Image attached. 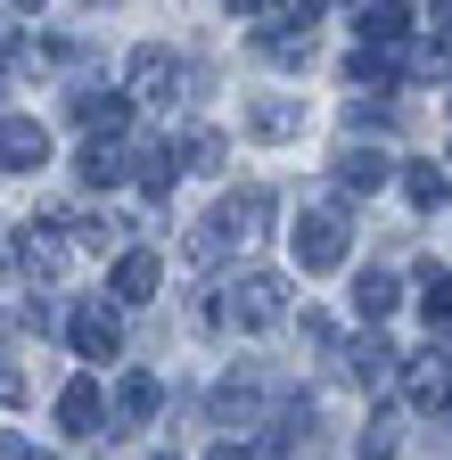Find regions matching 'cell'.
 I'll use <instances>...</instances> for the list:
<instances>
[{"label": "cell", "mask_w": 452, "mask_h": 460, "mask_svg": "<svg viewBox=\"0 0 452 460\" xmlns=\"http://www.w3.org/2000/svg\"><path fill=\"white\" fill-rule=\"evenodd\" d=\"M346 239H354V230H346V206H337V198H313L297 214V230H288V247H297L305 271H337V263H346Z\"/></svg>", "instance_id": "1"}, {"label": "cell", "mask_w": 452, "mask_h": 460, "mask_svg": "<svg viewBox=\"0 0 452 460\" xmlns=\"http://www.w3.org/2000/svg\"><path fill=\"white\" fill-rule=\"evenodd\" d=\"M222 313H231L239 329H271L279 313H288V279L279 271H239L231 288H222Z\"/></svg>", "instance_id": "2"}, {"label": "cell", "mask_w": 452, "mask_h": 460, "mask_svg": "<svg viewBox=\"0 0 452 460\" xmlns=\"http://www.w3.org/2000/svg\"><path fill=\"white\" fill-rule=\"evenodd\" d=\"M182 83H190V66H182L173 49H156V41H148V49L132 58V83H124V99H132V107H173V99H182Z\"/></svg>", "instance_id": "3"}, {"label": "cell", "mask_w": 452, "mask_h": 460, "mask_svg": "<svg viewBox=\"0 0 452 460\" xmlns=\"http://www.w3.org/2000/svg\"><path fill=\"white\" fill-rule=\"evenodd\" d=\"M41 164H49L41 115H0V172H41Z\"/></svg>", "instance_id": "4"}, {"label": "cell", "mask_w": 452, "mask_h": 460, "mask_svg": "<svg viewBox=\"0 0 452 460\" xmlns=\"http://www.w3.org/2000/svg\"><path fill=\"white\" fill-rule=\"evenodd\" d=\"M17 255H25V271H41V279H58V271L75 263V239H66V222H25V239H17Z\"/></svg>", "instance_id": "5"}, {"label": "cell", "mask_w": 452, "mask_h": 460, "mask_svg": "<svg viewBox=\"0 0 452 460\" xmlns=\"http://www.w3.org/2000/svg\"><path fill=\"white\" fill-rule=\"evenodd\" d=\"M354 25H362V49H403L412 41V0H362Z\"/></svg>", "instance_id": "6"}, {"label": "cell", "mask_w": 452, "mask_h": 460, "mask_svg": "<svg viewBox=\"0 0 452 460\" xmlns=\"http://www.w3.org/2000/svg\"><path fill=\"white\" fill-rule=\"evenodd\" d=\"M99 420H107L99 378H91V370H83V378H66V386H58V428H66V436H99Z\"/></svg>", "instance_id": "7"}, {"label": "cell", "mask_w": 452, "mask_h": 460, "mask_svg": "<svg viewBox=\"0 0 452 460\" xmlns=\"http://www.w3.org/2000/svg\"><path fill=\"white\" fill-rule=\"evenodd\" d=\"M116 345H124L116 313H107V305H75V354L83 362H116Z\"/></svg>", "instance_id": "8"}, {"label": "cell", "mask_w": 452, "mask_h": 460, "mask_svg": "<svg viewBox=\"0 0 452 460\" xmlns=\"http://www.w3.org/2000/svg\"><path fill=\"white\" fill-rule=\"evenodd\" d=\"M214 222H222V230H231V247H247V239H255V230L271 222V190L255 181V190H239V198H222V214H214Z\"/></svg>", "instance_id": "9"}, {"label": "cell", "mask_w": 452, "mask_h": 460, "mask_svg": "<svg viewBox=\"0 0 452 460\" xmlns=\"http://www.w3.org/2000/svg\"><path fill=\"white\" fill-rule=\"evenodd\" d=\"M386 172H394L386 148H362V140L337 148V181H346V190H386Z\"/></svg>", "instance_id": "10"}, {"label": "cell", "mask_w": 452, "mask_h": 460, "mask_svg": "<svg viewBox=\"0 0 452 460\" xmlns=\"http://www.w3.org/2000/svg\"><path fill=\"white\" fill-rule=\"evenodd\" d=\"M83 181H91V190H124V181H132V156L116 148V132H107V140L91 132V148H83Z\"/></svg>", "instance_id": "11"}, {"label": "cell", "mask_w": 452, "mask_h": 460, "mask_svg": "<svg viewBox=\"0 0 452 460\" xmlns=\"http://www.w3.org/2000/svg\"><path fill=\"white\" fill-rule=\"evenodd\" d=\"M297 124H305V99H279V91H271V99L247 107V140H288Z\"/></svg>", "instance_id": "12"}, {"label": "cell", "mask_w": 452, "mask_h": 460, "mask_svg": "<svg viewBox=\"0 0 452 460\" xmlns=\"http://www.w3.org/2000/svg\"><path fill=\"white\" fill-rule=\"evenodd\" d=\"M255 49L271 58V66H313V33H305V25H279V17H263Z\"/></svg>", "instance_id": "13"}, {"label": "cell", "mask_w": 452, "mask_h": 460, "mask_svg": "<svg viewBox=\"0 0 452 460\" xmlns=\"http://www.w3.org/2000/svg\"><path fill=\"white\" fill-rule=\"evenodd\" d=\"M156 402H164V386H156L148 370H132V378L116 386V428H148V420H156Z\"/></svg>", "instance_id": "14"}, {"label": "cell", "mask_w": 452, "mask_h": 460, "mask_svg": "<svg viewBox=\"0 0 452 460\" xmlns=\"http://www.w3.org/2000/svg\"><path fill=\"white\" fill-rule=\"evenodd\" d=\"M75 124H91V132H124V124H132V99H124V91H75Z\"/></svg>", "instance_id": "15"}, {"label": "cell", "mask_w": 452, "mask_h": 460, "mask_svg": "<svg viewBox=\"0 0 452 460\" xmlns=\"http://www.w3.org/2000/svg\"><path fill=\"white\" fill-rule=\"evenodd\" d=\"M412 394L428 402V411H436V402H452V354H444V345H428V354L412 362Z\"/></svg>", "instance_id": "16"}, {"label": "cell", "mask_w": 452, "mask_h": 460, "mask_svg": "<svg viewBox=\"0 0 452 460\" xmlns=\"http://www.w3.org/2000/svg\"><path fill=\"white\" fill-rule=\"evenodd\" d=\"M116 296H124V305H148V296H156V255H148V247L116 255Z\"/></svg>", "instance_id": "17"}, {"label": "cell", "mask_w": 452, "mask_h": 460, "mask_svg": "<svg viewBox=\"0 0 452 460\" xmlns=\"http://www.w3.org/2000/svg\"><path fill=\"white\" fill-rule=\"evenodd\" d=\"M403 198H412L420 214H436V206L452 198V172H436V164H403Z\"/></svg>", "instance_id": "18"}, {"label": "cell", "mask_w": 452, "mask_h": 460, "mask_svg": "<svg viewBox=\"0 0 452 460\" xmlns=\"http://www.w3.org/2000/svg\"><path fill=\"white\" fill-rule=\"evenodd\" d=\"M255 411H263V394H255V386H239V378H222V386H214V420H222V428H247Z\"/></svg>", "instance_id": "19"}, {"label": "cell", "mask_w": 452, "mask_h": 460, "mask_svg": "<svg viewBox=\"0 0 452 460\" xmlns=\"http://www.w3.org/2000/svg\"><path fill=\"white\" fill-rule=\"evenodd\" d=\"M354 313H362V321H386V313H394V271H362V279H354Z\"/></svg>", "instance_id": "20"}, {"label": "cell", "mask_w": 452, "mask_h": 460, "mask_svg": "<svg viewBox=\"0 0 452 460\" xmlns=\"http://www.w3.org/2000/svg\"><path fill=\"white\" fill-rule=\"evenodd\" d=\"M394 362H403V354H394V345H378V337L354 345V378H362V386H394Z\"/></svg>", "instance_id": "21"}, {"label": "cell", "mask_w": 452, "mask_h": 460, "mask_svg": "<svg viewBox=\"0 0 452 460\" xmlns=\"http://www.w3.org/2000/svg\"><path fill=\"white\" fill-rule=\"evenodd\" d=\"M420 313L428 329H452V271H420Z\"/></svg>", "instance_id": "22"}, {"label": "cell", "mask_w": 452, "mask_h": 460, "mask_svg": "<svg viewBox=\"0 0 452 460\" xmlns=\"http://www.w3.org/2000/svg\"><path fill=\"white\" fill-rule=\"evenodd\" d=\"M173 156H190V172H214L222 164V132H182V140H164Z\"/></svg>", "instance_id": "23"}, {"label": "cell", "mask_w": 452, "mask_h": 460, "mask_svg": "<svg viewBox=\"0 0 452 460\" xmlns=\"http://www.w3.org/2000/svg\"><path fill=\"white\" fill-rule=\"evenodd\" d=\"M222 255H231V230H222V222L206 214V222L190 230V263H222Z\"/></svg>", "instance_id": "24"}, {"label": "cell", "mask_w": 452, "mask_h": 460, "mask_svg": "<svg viewBox=\"0 0 452 460\" xmlns=\"http://www.w3.org/2000/svg\"><path fill=\"white\" fill-rule=\"evenodd\" d=\"M362 460H394V420H370L362 428Z\"/></svg>", "instance_id": "25"}, {"label": "cell", "mask_w": 452, "mask_h": 460, "mask_svg": "<svg viewBox=\"0 0 452 460\" xmlns=\"http://www.w3.org/2000/svg\"><path fill=\"white\" fill-rule=\"evenodd\" d=\"M0 402H25V370H17L9 354H0Z\"/></svg>", "instance_id": "26"}, {"label": "cell", "mask_w": 452, "mask_h": 460, "mask_svg": "<svg viewBox=\"0 0 452 460\" xmlns=\"http://www.w3.org/2000/svg\"><path fill=\"white\" fill-rule=\"evenodd\" d=\"M0 460H58V452H41V444H25V436H0Z\"/></svg>", "instance_id": "27"}, {"label": "cell", "mask_w": 452, "mask_h": 460, "mask_svg": "<svg viewBox=\"0 0 452 460\" xmlns=\"http://www.w3.org/2000/svg\"><path fill=\"white\" fill-rule=\"evenodd\" d=\"M206 460H255V452H239V444H214V452H206Z\"/></svg>", "instance_id": "28"}, {"label": "cell", "mask_w": 452, "mask_h": 460, "mask_svg": "<svg viewBox=\"0 0 452 460\" xmlns=\"http://www.w3.org/2000/svg\"><path fill=\"white\" fill-rule=\"evenodd\" d=\"M231 9H239V17H263V9H271V0H231Z\"/></svg>", "instance_id": "29"}, {"label": "cell", "mask_w": 452, "mask_h": 460, "mask_svg": "<svg viewBox=\"0 0 452 460\" xmlns=\"http://www.w3.org/2000/svg\"><path fill=\"white\" fill-rule=\"evenodd\" d=\"M321 9H329V0H297V17H305V25H313V17H321Z\"/></svg>", "instance_id": "30"}, {"label": "cell", "mask_w": 452, "mask_h": 460, "mask_svg": "<svg viewBox=\"0 0 452 460\" xmlns=\"http://www.w3.org/2000/svg\"><path fill=\"white\" fill-rule=\"evenodd\" d=\"M436 25H444V33H452V0H436Z\"/></svg>", "instance_id": "31"}, {"label": "cell", "mask_w": 452, "mask_h": 460, "mask_svg": "<svg viewBox=\"0 0 452 460\" xmlns=\"http://www.w3.org/2000/svg\"><path fill=\"white\" fill-rule=\"evenodd\" d=\"M9 9H41V0H9Z\"/></svg>", "instance_id": "32"}]
</instances>
